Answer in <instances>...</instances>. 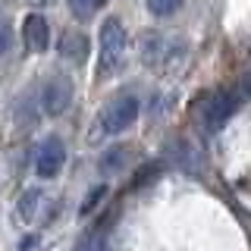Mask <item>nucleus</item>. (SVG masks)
I'll return each mask as SVG.
<instances>
[{"label":"nucleus","instance_id":"obj_3","mask_svg":"<svg viewBox=\"0 0 251 251\" xmlns=\"http://www.w3.org/2000/svg\"><path fill=\"white\" fill-rule=\"evenodd\" d=\"M141 57L151 69L157 73H170L176 63H182L185 57V44L179 38L167 35V31H148L145 41H141Z\"/></svg>","mask_w":251,"mask_h":251},{"label":"nucleus","instance_id":"obj_13","mask_svg":"<svg viewBox=\"0 0 251 251\" xmlns=\"http://www.w3.org/2000/svg\"><path fill=\"white\" fill-rule=\"evenodd\" d=\"M185 0H145L148 13L157 16V19H167V16H176L179 10H182Z\"/></svg>","mask_w":251,"mask_h":251},{"label":"nucleus","instance_id":"obj_5","mask_svg":"<svg viewBox=\"0 0 251 251\" xmlns=\"http://www.w3.org/2000/svg\"><path fill=\"white\" fill-rule=\"evenodd\" d=\"M63 167H66V145L57 135L44 138L38 154H35V173L41 179H53V176H60Z\"/></svg>","mask_w":251,"mask_h":251},{"label":"nucleus","instance_id":"obj_10","mask_svg":"<svg viewBox=\"0 0 251 251\" xmlns=\"http://www.w3.org/2000/svg\"><path fill=\"white\" fill-rule=\"evenodd\" d=\"M41 204H44V192L41 188H28L19 198V204H16V214H19L22 223H35L38 214H41Z\"/></svg>","mask_w":251,"mask_h":251},{"label":"nucleus","instance_id":"obj_11","mask_svg":"<svg viewBox=\"0 0 251 251\" xmlns=\"http://www.w3.org/2000/svg\"><path fill=\"white\" fill-rule=\"evenodd\" d=\"M129 154H132L129 145L110 148V151L104 154V160H100V173H104V176H113V173H120V170L126 167V160H129Z\"/></svg>","mask_w":251,"mask_h":251},{"label":"nucleus","instance_id":"obj_1","mask_svg":"<svg viewBox=\"0 0 251 251\" xmlns=\"http://www.w3.org/2000/svg\"><path fill=\"white\" fill-rule=\"evenodd\" d=\"M141 113V100L135 98V94H116L113 100H107L104 107H100L98 120H94L91 132H88V141H104L110 135H120V132H126L129 126H135Z\"/></svg>","mask_w":251,"mask_h":251},{"label":"nucleus","instance_id":"obj_6","mask_svg":"<svg viewBox=\"0 0 251 251\" xmlns=\"http://www.w3.org/2000/svg\"><path fill=\"white\" fill-rule=\"evenodd\" d=\"M22 41H25L28 53H44L50 47V25L41 13H28L22 22Z\"/></svg>","mask_w":251,"mask_h":251},{"label":"nucleus","instance_id":"obj_9","mask_svg":"<svg viewBox=\"0 0 251 251\" xmlns=\"http://www.w3.org/2000/svg\"><path fill=\"white\" fill-rule=\"evenodd\" d=\"M60 53H63V57H69L73 63H82L85 57H88V38H85L82 31H63Z\"/></svg>","mask_w":251,"mask_h":251},{"label":"nucleus","instance_id":"obj_14","mask_svg":"<svg viewBox=\"0 0 251 251\" xmlns=\"http://www.w3.org/2000/svg\"><path fill=\"white\" fill-rule=\"evenodd\" d=\"M10 47H13V25H10V19L0 13V57H3Z\"/></svg>","mask_w":251,"mask_h":251},{"label":"nucleus","instance_id":"obj_4","mask_svg":"<svg viewBox=\"0 0 251 251\" xmlns=\"http://www.w3.org/2000/svg\"><path fill=\"white\" fill-rule=\"evenodd\" d=\"M73 98H75V85L63 73H53L41 88V107L47 116H63L69 110V104H73Z\"/></svg>","mask_w":251,"mask_h":251},{"label":"nucleus","instance_id":"obj_8","mask_svg":"<svg viewBox=\"0 0 251 251\" xmlns=\"http://www.w3.org/2000/svg\"><path fill=\"white\" fill-rule=\"evenodd\" d=\"M110 229V217H104V220H98V223L91 226L88 232L78 239V245H75V251H107V232Z\"/></svg>","mask_w":251,"mask_h":251},{"label":"nucleus","instance_id":"obj_15","mask_svg":"<svg viewBox=\"0 0 251 251\" xmlns=\"http://www.w3.org/2000/svg\"><path fill=\"white\" fill-rule=\"evenodd\" d=\"M242 91H245V94H251V73H248L245 78H242Z\"/></svg>","mask_w":251,"mask_h":251},{"label":"nucleus","instance_id":"obj_2","mask_svg":"<svg viewBox=\"0 0 251 251\" xmlns=\"http://www.w3.org/2000/svg\"><path fill=\"white\" fill-rule=\"evenodd\" d=\"M126 50H129V35H126L123 19L107 16L98 31V78H113L126 66Z\"/></svg>","mask_w":251,"mask_h":251},{"label":"nucleus","instance_id":"obj_12","mask_svg":"<svg viewBox=\"0 0 251 251\" xmlns=\"http://www.w3.org/2000/svg\"><path fill=\"white\" fill-rule=\"evenodd\" d=\"M104 6H107V0H69V13H73L78 22H88L91 16H98Z\"/></svg>","mask_w":251,"mask_h":251},{"label":"nucleus","instance_id":"obj_7","mask_svg":"<svg viewBox=\"0 0 251 251\" xmlns=\"http://www.w3.org/2000/svg\"><path fill=\"white\" fill-rule=\"evenodd\" d=\"M235 94L232 91H220V94H214V100L207 104V129L210 132H217L220 126H223L229 116L235 113Z\"/></svg>","mask_w":251,"mask_h":251}]
</instances>
